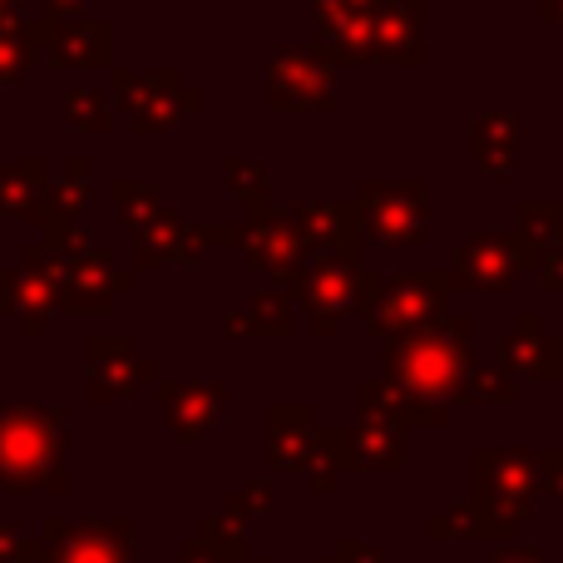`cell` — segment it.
<instances>
[{
  "label": "cell",
  "mask_w": 563,
  "mask_h": 563,
  "mask_svg": "<svg viewBox=\"0 0 563 563\" xmlns=\"http://www.w3.org/2000/svg\"><path fill=\"white\" fill-rule=\"evenodd\" d=\"M435 287H440V277H400L390 291H380L366 311L371 336L396 341L406 331L430 327L440 317V307H445V291H435Z\"/></svg>",
  "instance_id": "cell-3"
},
{
  "label": "cell",
  "mask_w": 563,
  "mask_h": 563,
  "mask_svg": "<svg viewBox=\"0 0 563 563\" xmlns=\"http://www.w3.org/2000/svg\"><path fill=\"white\" fill-rule=\"evenodd\" d=\"M489 563H549V559L534 554V549H505V554H495Z\"/></svg>",
  "instance_id": "cell-12"
},
{
  "label": "cell",
  "mask_w": 563,
  "mask_h": 563,
  "mask_svg": "<svg viewBox=\"0 0 563 563\" xmlns=\"http://www.w3.org/2000/svg\"><path fill=\"white\" fill-rule=\"evenodd\" d=\"M470 366V321L435 317L430 327L406 331L386 346V380L410 396L416 406L445 416V400L460 390V376Z\"/></svg>",
  "instance_id": "cell-1"
},
{
  "label": "cell",
  "mask_w": 563,
  "mask_h": 563,
  "mask_svg": "<svg viewBox=\"0 0 563 563\" xmlns=\"http://www.w3.org/2000/svg\"><path fill=\"white\" fill-rule=\"evenodd\" d=\"M430 534L435 539H509L515 534V525H505V519L495 515V509L485 505V499H460V505H450L445 515H435L430 519Z\"/></svg>",
  "instance_id": "cell-5"
},
{
  "label": "cell",
  "mask_w": 563,
  "mask_h": 563,
  "mask_svg": "<svg viewBox=\"0 0 563 563\" xmlns=\"http://www.w3.org/2000/svg\"><path fill=\"white\" fill-rule=\"evenodd\" d=\"M559 361H563L559 341L544 336L534 317H519L515 336H505V346H499V366L515 380H539V386H549V380H559Z\"/></svg>",
  "instance_id": "cell-4"
},
{
  "label": "cell",
  "mask_w": 563,
  "mask_h": 563,
  "mask_svg": "<svg viewBox=\"0 0 563 563\" xmlns=\"http://www.w3.org/2000/svg\"><path fill=\"white\" fill-rule=\"evenodd\" d=\"M455 396L460 400H489V406H509V400L519 396V380L509 376L505 366H475V361H470Z\"/></svg>",
  "instance_id": "cell-7"
},
{
  "label": "cell",
  "mask_w": 563,
  "mask_h": 563,
  "mask_svg": "<svg viewBox=\"0 0 563 563\" xmlns=\"http://www.w3.org/2000/svg\"><path fill=\"white\" fill-rule=\"evenodd\" d=\"M515 267H519V257H505V243H479V247H470V253H465L470 282H475V287H489V291L509 287Z\"/></svg>",
  "instance_id": "cell-8"
},
{
  "label": "cell",
  "mask_w": 563,
  "mask_h": 563,
  "mask_svg": "<svg viewBox=\"0 0 563 563\" xmlns=\"http://www.w3.org/2000/svg\"><path fill=\"white\" fill-rule=\"evenodd\" d=\"M400 430H406V426H390V420H366L361 430H351V450H356L361 465L400 470Z\"/></svg>",
  "instance_id": "cell-6"
},
{
  "label": "cell",
  "mask_w": 563,
  "mask_h": 563,
  "mask_svg": "<svg viewBox=\"0 0 563 563\" xmlns=\"http://www.w3.org/2000/svg\"><path fill=\"white\" fill-rule=\"evenodd\" d=\"M351 297H356V291H351L346 273H321V277H317V287H311V307H317V327L327 331L331 321H336V311L346 307Z\"/></svg>",
  "instance_id": "cell-9"
},
{
  "label": "cell",
  "mask_w": 563,
  "mask_h": 563,
  "mask_svg": "<svg viewBox=\"0 0 563 563\" xmlns=\"http://www.w3.org/2000/svg\"><path fill=\"white\" fill-rule=\"evenodd\" d=\"M341 563H380V549L361 544V539H346V544H341Z\"/></svg>",
  "instance_id": "cell-11"
},
{
  "label": "cell",
  "mask_w": 563,
  "mask_h": 563,
  "mask_svg": "<svg viewBox=\"0 0 563 563\" xmlns=\"http://www.w3.org/2000/svg\"><path fill=\"white\" fill-rule=\"evenodd\" d=\"M470 475H475V499H485L505 525H519L544 489L539 455H525V450H479Z\"/></svg>",
  "instance_id": "cell-2"
},
{
  "label": "cell",
  "mask_w": 563,
  "mask_h": 563,
  "mask_svg": "<svg viewBox=\"0 0 563 563\" xmlns=\"http://www.w3.org/2000/svg\"><path fill=\"white\" fill-rule=\"evenodd\" d=\"M539 475H544V489H554V499L563 505V450H544L539 455Z\"/></svg>",
  "instance_id": "cell-10"
}]
</instances>
